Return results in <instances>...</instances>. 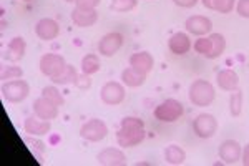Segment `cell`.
I'll list each match as a JSON object with an SVG mask.
<instances>
[{"instance_id": "1", "label": "cell", "mask_w": 249, "mask_h": 166, "mask_svg": "<svg viewBox=\"0 0 249 166\" xmlns=\"http://www.w3.org/2000/svg\"><path fill=\"white\" fill-rule=\"evenodd\" d=\"M144 136V123L138 116H126L120 123V129L116 131V143L122 148H133L143 143Z\"/></svg>"}, {"instance_id": "2", "label": "cell", "mask_w": 249, "mask_h": 166, "mask_svg": "<svg viewBox=\"0 0 249 166\" xmlns=\"http://www.w3.org/2000/svg\"><path fill=\"white\" fill-rule=\"evenodd\" d=\"M188 96H190V102L195 107L204 108L210 107L216 98V90L208 80L198 78L190 85V90H188Z\"/></svg>"}, {"instance_id": "3", "label": "cell", "mask_w": 249, "mask_h": 166, "mask_svg": "<svg viewBox=\"0 0 249 166\" xmlns=\"http://www.w3.org/2000/svg\"><path fill=\"white\" fill-rule=\"evenodd\" d=\"M153 115L156 120L163 121V123H175L184 115V107L176 98H168L155 108Z\"/></svg>"}, {"instance_id": "4", "label": "cell", "mask_w": 249, "mask_h": 166, "mask_svg": "<svg viewBox=\"0 0 249 166\" xmlns=\"http://www.w3.org/2000/svg\"><path fill=\"white\" fill-rule=\"evenodd\" d=\"M30 95V85L25 80H10L2 83V96L9 103H22Z\"/></svg>"}, {"instance_id": "5", "label": "cell", "mask_w": 249, "mask_h": 166, "mask_svg": "<svg viewBox=\"0 0 249 166\" xmlns=\"http://www.w3.org/2000/svg\"><path fill=\"white\" fill-rule=\"evenodd\" d=\"M193 131L201 140L213 138L218 131V120L211 113H201L193 120Z\"/></svg>"}, {"instance_id": "6", "label": "cell", "mask_w": 249, "mask_h": 166, "mask_svg": "<svg viewBox=\"0 0 249 166\" xmlns=\"http://www.w3.org/2000/svg\"><path fill=\"white\" fill-rule=\"evenodd\" d=\"M80 136L83 140L90 141V143H98V141L105 140L108 136V127L103 120L91 118L85 121L80 128Z\"/></svg>"}, {"instance_id": "7", "label": "cell", "mask_w": 249, "mask_h": 166, "mask_svg": "<svg viewBox=\"0 0 249 166\" xmlns=\"http://www.w3.org/2000/svg\"><path fill=\"white\" fill-rule=\"evenodd\" d=\"M124 95H126L124 85L120 82H115V80L107 82L102 87V90H100V100L105 105H108V107H116V105H120L124 100Z\"/></svg>"}, {"instance_id": "8", "label": "cell", "mask_w": 249, "mask_h": 166, "mask_svg": "<svg viewBox=\"0 0 249 166\" xmlns=\"http://www.w3.org/2000/svg\"><path fill=\"white\" fill-rule=\"evenodd\" d=\"M123 42H124V38L120 32H108V34H105L102 38H100L98 54L102 56L110 58V56H113L116 52L123 47Z\"/></svg>"}, {"instance_id": "9", "label": "cell", "mask_w": 249, "mask_h": 166, "mask_svg": "<svg viewBox=\"0 0 249 166\" xmlns=\"http://www.w3.org/2000/svg\"><path fill=\"white\" fill-rule=\"evenodd\" d=\"M38 67L43 75L48 76V78H52V76L60 74V72L67 67V62H65V58H63V55L45 54V55H42V58H40Z\"/></svg>"}, {"instance_id": "10", "label": "cell", "mask_w": 249, "mask_h": 166, "mask_svg": "<svg viewBox=\"0 0 249 166\" xmlns=\"http://www.w3.org/2000/svg\"><path fill=\"white\" fill-rule=\"evenodd\" d=\"M241 153H243V147L236 140H224L219 145L218 155L219 160L226 165H234L241 160Z\"/></svg>"}, {"instance_id": "11", "label": "cell", "mask_w": 249, "mask_h": 166, "mask_svg": "<svg viewBox=\"0 0 249 166\" xmlns=\"http://www.w3.org/2000/svg\"><path fill=\"white\" fill-rule=\"evenodd\" d=\"M60 34V25L57 20L43 17L40 18L37 23H35V35L43 40V42H50V40H55Z\"/></svg>"}, {"instance_id": "12", "label": "cell", "mask_w": 249, "mask_h": 166, "mask_svg": "<svg viewBox=\"0 0 249 166\" xmlns=\"http://www.w3.org/2000/svg\"><path fill=\"white\" fill-rule=\"evenodd\" d=\"M184 27H186L188 34L204 37V35L213 30V22L210 17H204V15H191V17L186 18Z\"/></svg>"}, {"instance_id": "13", "label": "cell", "mask_w": 249, "mask_h": 166, "mask_svg": "<svg viewBox=\"0 0 249 166\" xmlns=\"http://www.w3.org/2000/svg\"><path fill=\"white\" fill-rule=\"evenodd\" d=\"M32 108H34V115H37L38 118L42 120H47V121H52L55 120L58 116V105H55L53 102H50L48 98L45 96H38L37 100L34 102L32 105Z\"/></svg>"}, {"instance_id": "14", "label": "cell", "mask_w": 249, "mask_h": 166, "mask_svg": "<svg viewBox=\"0 0 249 166\" xmlns=\"http://www.w3.org/2000/svg\"><path fill=\"white\" fill-rule=\"evenodd\" d=\"M70 18L73 22V25L78 28H88L93 27L98 20V12L96 9H83V7H75L70 14Z\"/></svg>"}, {"instance_id": "15", "label": "cell", "mask_w": 249, "mask_h": 166, "mask_svg": "<svg viewBox=\"0 0 249 166\" xmlns=\"http://www.w3.org/2000/svg\"><path fill=\"white\" fill-rule=\"evenodd\" d=\"M96 161H98V165L103 166H123L126 165V156H124V153L120 148L110 147L102 149L96 155Z\"/></svg>"}, {"instance_id": "16", "label": "cell", "mask_w": 249, "mask_h": 166, "mask_svg": "<svg viewBox=\"0 0 249 166\" xmlns=\"http://www.w3.org/2000/svg\"><path fill=\"white\" fill-rule=\"evenodd\" d=\"M23 129L30 136H43L52 131V121L42 120L37 115H34L23 121Z\"/></svg>"}, {"instance_id": "17", "label": "cell", "mask_w": 249, "mask_h": 166, "mask_svg": "<svg viewBox=\"0 0 249 166\" xmlns=\"http://www.w3.org/2000/svg\"><path fill=\"white\" fill-rule=\"evenodd\" d=\"M168 48L175 55H186L191 50V38L186 32H176L168 40Z\"/></svg>"}, {"instance_id": "18", "label": "cell", "mask_w": 249, "mask_h": 166, "mask_svg": "<svg viewBox=\"0 0 249 166\" xmlns=\"http://www.w3.org/2000/svg\"><path fill=\"white\" fill-rule=\"evenodd\" d=\"M216 83L221 90L224 92H234L239 88V75L231 68H224V70L218 72L216 75Z\"/></svg>"}, {"instance_id": "19", "label": "cell", "mask_w": 249, "mask_h": 166, "mask_svg": "<svg viewBox=\"0 0 249 166\" xmlns=\"http://www.w3.org/2000/svg\"><path fill=\"white\" fill-rule=\"evenodd\" d=\"M27 52V42L23 37H14L7 45L5 50V60L9 62H20L25 56Z\"/></svg>"}, {"instance_id": "20", "label": "cell", "mask_w": 249, "mask_h": 166, "mask_svg": "<svg viewBox=\"0 0 249 166\" xmlns=\"http://www.w3.org/2000/svg\"><path fill=\"white\" fill-rule=\"evenodd\" d=\"M130 67L144 72V74H150L155 67V58L150 52H136L130 56Z\"/></svg>"}, {"instance_id": "21", "label": "cell", "mask_w": 249, "mask_h": 166, "mask_svg": "<svg viewBox=\"0 0 249 166\" xmlns=\"http://www.w3.org/2000/svg\"><path fill=\"white\" fill-rule=\"evenodd\" d=\"M146 76H148V74H144V72L136 70L133 67H126L122 72V83L124 87L138 88L146 82Z\"/></svg>"}, {"instance_id": "22", "label": "cell", "mask_w": 249, "mask_h": 166, "mask_svg": "<svg viewBox=\"0 0 249 166\" xmlns=\"http://www.w3.org/2000/svg\"><path fill=\"white\" fill-rule=\"evenodd\" d=\"M164 161L173 166L183 165L186 161V151L178 145H170V147L164 148Z\"/></svg>"}, {"instance_id": "23", "label": "cell", "mask_w": 249, "mask_h": 166, "mask_svg": "<svg viewBox=\"0 0 249 166\" xmlns=\"http://www.w3.org/2000/svg\"><path fill=\"white\" fill-rule=\"evenodd\" d=\"M78 74H77V70H75V67L73 65H68L67 63V67L63 68L60 74H57L55 76H52V83H55V85H70V83H77V80H78Z\"/></svg>"}, {"instance_id": "24", "label": "cell", "mask_w": 249, "mask_h": 166, "mask_svg": "<svg viewBox=\"0 0 249 166\" xmlns=\"http://www.w3.org/2000/svg\"><path fill=\"white\" fill-rule=\"evenodd\" d=\"M80 67H82V74L91 76L93 74H96V72H100V68H102V63H100V56L95 55V54H87L82 58V63H80Z\"/></svg>"}, {"instance_id": "25", "label": "cell", "mask_w": 249, "mask_h": 166, "mask_svg": "<svg viewBox=\"0 0 249 166\" xmlns=\"http://www.w3.org/2000/svg\"><path fill=\"white\" fill-rule=\"evenodd\" d=\"M210 38L213 42V52L210 55V60L219 58V56L224 54V50H226V38L221 34H211Z\"/></svg>"}, {"instance_id": "26", "label": "cell", "mask_w": 249, "mask_h": 166, "mask_svg": "<svg viewBox=\"0 0 249 166\" xmlns=\"http://www.w3.org/2000/svg\"><path fill=\"white\" fill-rule=\"evenodd\" d=\"M243 111V92L239 90H234L231 92V96H230V113L232 118H238Z\"/></svg>"}, {"instance_id": "27", "label": "cell", "mask_w": 249, "mask_h": 166, "mask_svg": "<svg viewBox=\"0 0 249 166\" xmlns=\"http://www.w3.org/2000/svg\"><path fill=\"white\" fill-rule=\"evenodd\" d=\"M136 3H138V0H111L110 10L116 12V14H126V12L135 9Z\"/></svg>"}, {"instance_id": "28", "label": "cell", "mask_w": 249, "mask_h": 166, "mask_svg": "<svg viewBox=\"0 0 249 166\" xmlns=\"http://www.w3.org/2000/svg\"><path fill=\"white\" fill-rule=\"evenodd\" d=\"M193 48H195L196 54H199V55L206 56V58H210V55H211V52H213V42H211L210 37H199L195 42Z\"/></svg>"}, {"instance_id": "29", "label": "cell", "mask_w": 249, "mask_h": 166, "mask_svg": "<svg viewBox=\"0 0 249 166\" xmlns=\"http://www.w3.org/2000/svg\"><path fill=\"white\" fill-rule=\"evenodd\" d=\"M42 95L45 96V98L50 100V102H53L55 105H58V107H62V105L65 103V98H63V95L60 93V90H58L57 87H53V85L43 87Z\"/></svg>"}, {"instance_id": "30", "label": "cell", "mask_w": 249, "mask_h": 166, "mask_svg": "<svg viewBox=\"0 0 249 166\" xmlns=\"http://www.w3.org/2000/svg\"><path fill=\"white\" fill-rule=\"evenodd\" d=\"M2 80L3 82H10V80H18L23 76V70L17 65H7L2 68Z\"/></svg>"}, {"instance_id": "31", "label": "cell", "mask_w": 249, "mask_h": 166, "mask_svg": "<svg viewBox=\"0 0 249 166\" xmlns=\"http://www.w3.org/2000/svg\"><path fill=\"white\" fill-rule=\"evenodd\" d=\"M234 9H236V0H214V5H213V10L219 12L223 15L231 14Z\"/></svg>"}, {"instance_id": "32", "label": "cell", "mask_w": 249, "mask_h": 166, "mask_svg": "<svg viewBox=\"0 0 249 166\" xmlns=\"http://www.w3.org/2000/svg\"><path fill=\"white\" fill-rule=\"evenodd\" d=\"M236 14L243 18H249V0H238L236 2Z\"/></svg>"}, {"instance_id": "33", "label": "cell", "mask_w": 249, "mask_h": 166, "mask_svg": "<svg viewBox=\"0 0 249 166\" xmlns=\"http://www.w3.org/2000/svg\"><path fill=\"white\" fill-rule=\"evenodd\" d=\"M102 0H75V7H83V9H96Z\"/></svg>"}, {"instance_id": "34", "label": "cell", "mask_w": 249, "mask_h": 166, "mask_svg": "<svg viewBox=\"0 0 249 166\" xmlns=\"http://www.w3.org/2000/svg\"><path fill=\"white\" fill-rule=\"evenodd\" d=\"M90 78V75H80L78 76V80H77V87H80V88H83V90H85V88H88V87H91V80H88Z\"/></svg>"}, {"instance_id": "35", "label": "cell", "mask_w": 249, "mask_h": 166, "mask_svg": "<svg viewBox=\"0 0 249 166\" xmlns=\"http://www.w3.org/2000/svg\"><path fill=\"white\" fill-rule=\"evenodd\" d=\"M178 7H183V9H193V7L198 3V0H173Z\"/></svg>"}, {"instance_id": "36", "label": "cell", "mask_w": 249, "mask_h": 166, "mask_svg": "<svg viewBox=\"0 0 249 166\" xmlns=\"http://www.w3.org/2000/svg\"><path fill=\"white\" fill-rule=\"evenodd\" d=\"M241 163L249 166V143L243 147V153H241Z\"/></svg>"}, {"instance_id": "37", "label": "cell", "mask_w": 249, "mask_h": 166, "mask_svg": "<svg viewBox=\"0 0 249 166\" xmlns=\"http://www.w3.org/2000/svg\"><path fill=\"white\" fill-rule=\"evenodd\" d=\"M203 5L206 7V9L213 10V5H214V0H203Z\"/></svg>"}, {"instance_id": "38", "label": "cell", "mask_w": 249, "mask_h": 166, "mask_svg": "<svg viewBox=\"0 0 249 166\" xmlns=\"http://www.w3.org/2000/svg\"><path fill=\"white\" fill-rule=\"evenodd\" d=\"M65 2H68V3H71V2H75V0H65Z\"/></svg>"}, {"instance_id": "39", "label": "cell", "mask_w": 249, "mask_h": 166, "mask_svg": "<svg viewBox=\"0 0 249 166\" xmlns=\"http://www.w3.org/2000/svg\"><path fill=\"white\" fill-rule=\"evenodd\" d=\"M23 2H29V0H23Z\"/></svg>"}]
</instances>
